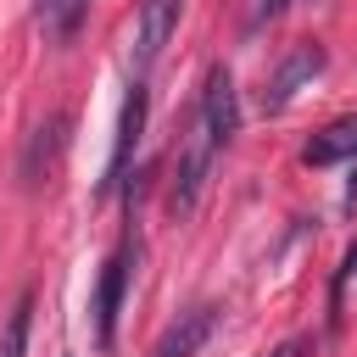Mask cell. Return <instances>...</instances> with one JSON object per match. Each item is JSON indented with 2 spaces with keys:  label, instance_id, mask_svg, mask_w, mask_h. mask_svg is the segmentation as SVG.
<instances>
[{
  "label": "cell",
  "instance_id": "6da1fadb",
  "mask_svg": "<svg viewBox=\"0 0 357 357\" xmlns=\"http://www.w3.org/2000/svg\"><path fill=\"white\" fill-rule=\"evenodd\" d=\"M324 45L318 39H296L284 56H279V67H273V78H268V89H262V112H284L318 73H324Z\"/></svg>",
  "mask_w": 357,
  "mask_h": 357
},
{
  "label": "cell",
  "instance_id": "7a4b0ae2",
  "mask_svg": "<svg viewBox=\"0 0 357 357\" xmlns=\"http://www.w3.org/2000/svg\"><path fill=\"white\" fill-rule=\"evenodd\" d=\"M212 139H206V128L195 123V134L184 139V151H178V162H173V184H167V212L173 218H190L195 212V201H201V184H206V167H212Z\"/></svg>",
  "mask_w": 357,
  "mask_h": 357
},
{
  "label": "cell",
  "instance_id": "3957f363",
  "mask_svg": "<svg viewBox=\"0 0 357 357\" xmlns=\"http://www.w3.org/2000/svg\"><path fill=\"white\" fill-rule=\"evenodd\" d=\"M128 262H134V240H123L100 268V284H95V340L100 346L117 340V312H123V296H128Z\"/></svg>",
  "mask_w": 357,
  "mask_h": 357
},
{
  "label": "cell",
  "instance_id": "277c9868",
  "mask_svg": "<svg viewBox=\"0 0 357 357\" xmlns=\"http://www.w3.org/2000/svg\"><path fill=\"white\" fill-rule=\"evenodd\" d=\"M201 128H206V139H212L218 151L240 134V100H234L229 67H212V73H206V89H201Z\"/></svg>",
  "mask_w": 357,
  "mask_h": 357
},
{
  "label": "cell",
  "instance_id": "5b68a950",
  "mask_svg": "<svg viewBox=\"0 0 357 357\" xmlns=\"http://www.w3.org/2000/svg\"><path fill=\"white\" fill-rule=\"evenodd\" d=\"M178 11H184V0H145L139 6V22H134V73H145V67H156V56L167 50V39H173V28H178Z\"/></svg>",
  "mask_w": 357,
  "mask_h": 357
},
{
  "label": "cell",
  "instance_id": "8992f818",
  "mask_svg": "<svg viewBox=\"0 0 357 357\" xmlns=\"http://www.w3.org/2000/svg\"><path fill=\"white\" fill-rule=\"evenodd\" d=\"M212 324H218V307H184L167 329H162V340L151 346V357H195L201 346H206V335H212Z\"/></svg>",
  "mask_w": 357,
  "mask_h": 357
},
{
  "label": "cell",
  "instance_id": "52a82bcc",
  "mask_svg": "<svg viewBox=\"0 0 357 357\" xmlns=\"http://www.w3.org/2000/svg\"><path fill=\"white\" fill-rule=\"evenodd\" d=\"M139 128H145V84L134 78L128 95H123V117H117V139H112V162H106V184H117L128 173V156L139 145Z\"/></svg>",
  "mask_w": 357,
  "mask_h": 357
},
{
  "label": "cell",
  "instance_id": "ba28073f",
  "mask_svg": "<svg viewBox=\"0 0 357 357\" xmlns=\"http://www.w3.org/2000/svg\"><path fill=\"white\" fill-rule=\"evenodd\" d=\"M307 167H335V162H357V117H335L329 128H318L301 151Z\"/></svg>",
  "mask_w": 357,
  "mask_h": 357
},
{
  "label": "cell",
  "instance_id": "9c48e42d",
  "mask_svg": "<svg viewBox=\"0 0 357 357\" xmlns=\"http://www.w3.org/2000/svg\"><path fill=\"white\" fill-rule=\"evenodd\" d=\"M28 324H33V296L22 290L17 307L6 312V335H0V357H22L28 351Z\"/></svg>",
  "mask_w": 357,
  "mask_h": 357
},
{
  "label": "cell",
  "instance_id": "30bf717a",
  "mask_svg": "<svg viewBox=\"0 0 357 357\" xmlns=\"http://www.w3.org/2000/svg\"><path fill=\"white\" fill-rule=\"evenodd\" d=\"M84 11H89V0H39V17H45V28H50L56 39H67V33H78V22H84Z\"/></svg>",
  "mask_w": 357,
  "mask_h": 357
},
{
  "label": "cell",
  "instance_id": "8fae6325",
  "mask_svg": "<svg viewBox=\"0 0 357 357\" xmlns=\"http://www.w3.org/2000/svg\"><path fill=\"white\" fill-rule=\"evenodd\" d=\"M312 346H318V340H312V335H290V340H279V346H273V351H268V357H307V351H312Z\"/></svg>",
  "mask_w": 357,
  "mask_h": 357
},
{
  "label": "cell",
  "instance_id": "7c38bea8",
  "mask_svg": "<svg viewBox=\"0 0 357 357\" xmlns=\"http://www.w3.org/2000/svg\"><path fill=\"white\" fill-rule=\"evenodd\" d=\"M279 11H284V0H257V17H251V22H273Z\"/></svg>",
  "mask_w": 357,
  "mask_h": 357
},
{
  "label": "cell",
  "instance_id": "4fadbf2b",
  "mask_svg": "<svg viewBox=\"0 0 357 357\" xmlns=\"http://www.w3.org/2000/svg\"><path fill=\"white\" fill-rule=\"evenodd\" d=\"M346 212H357V167H351V178H346Z\"/></svg>",
  "mask_w": 357,
  "mask_h": 357
}]
</instances>
